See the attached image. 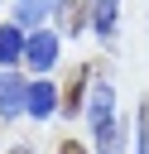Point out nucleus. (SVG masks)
<instances>
[{
    "label": "nucleus",
    "instance_id": "1",
    "mask_svg": "<svg viewBox=\"0 0 149 154\" xmlns=\"http://www.w3.org/2000/svg\"><path fill=\"white\" fill-rule=\"evenodd\" d=\"M24 63H29L34 72H48V67L58 63V34H53V29H34L29 43H24Z\"/></svg>",
    "mask_w": 149,
    "mask_h": 154
},
{
    "label": "nucleus",
    "instance_id": "2",
    "mask_svg": "<svg viewBox=\"0 0 149 154\" xmlns=\"http://www.w3.org/2000/svg\"><path fill=\"white\" fill-rule=\"evenodd\" d=\"M87 120H91V130H96V125H106V120H115V87H111L106 77H91V96H87Z\"/></svg>",
    "mask_w": 149,
    "mask_h": 154
},
{
    "label": "nucleus",
    "instance_id": "3",
    "mask_svg": "<svg viewBox=\"0 0 149 154\" xmlns=\"http://www.w3.org/2000/svg\"><path fill=\"white\" fill-rule=\"evenodd\" d=\"M24 101H29V82L14 72H0V120L24 116Z\"/></svg>",
    "mask_w": 149,
    "mask_h": 154
},
{
    "label": "nucleus",
    "instance_id": "4",
    "mask_svg": "<svg viewBox=\"0 0 149 154\" xmlns=\"http://www.w3.org/2000/svg\"><path fill=\"white\" fill-rule=\"evenodd\" d=\"M53 111H58V87L38 77V82L29 87V101H24V116H34V120H48Z\"/></svg>",
    "mask_w": 149,
    "mask_h": 154
},
{
    "label": "nucleus",
    "instance_id": "5",
    "mask_svg": "<svg viewBox=\"0 0 149 154\" xmlns=\"http://www.w3.org/2000/svg\"><path fill=\"white\" fill-rule=\"evenodd\" d=\"M115 24H120V0H91V29L96 38H115Z\"/></svg>",
    "mask_w": 149,
    "mask_h": 154
},
{
    "label": "nucleus",
    "instance_id": "6",
    "mask_svg": "<svg viewBox=\"0 0 149 154\" xmlns=\"http://www.w3.org/2000/svg\"><path fill=\"white\" fill-rule=\"evenodd\" d=\"M91 19V0H62L58 5V24H62V34H72L77 38V29Z\"/></svg>",
    "mask_w": 149,
    "mask_h": 154
},
{
    "label": "nucleus",
    "instance_id": "7",
    "mask_svg": "<svg viewBox=\"0 0 149 154\" xmlns=\"http://www.w3.org/2000/svg\"><path fill=\"white\" fill-rule=\"evenodd\" d=\"M24 43H29V38L19 34V24H5V29H0V63H5V67L19 63V58H24Z\"/></svg>",
    "mask_w": 149,
    "mask_h": 154
},
{
    "label": "nucleus",
    "instance_id": "8",
    "mask_svg": "<svg viewBox=\"0 0 149 154\" xmlns=\"http://www.w3.org/2000/svg\"><path fill=\"white\" fill-rule=\"evenodd\" d=\"M43 19H48V5H43V0H24V5H19V24H24V29H38Z\"/></svg>",
    "mask_w": 149,
    "mask_h": 154
},
{
    "label": "nucleus",
    "instance_id": "9",
    "mask_svg": "<svg viewBox=\"0 0 149 154\" xmlns=\"http://www.w3.org/2000/svg\"><path fill=\"white\" fill-rule=\"evenodd\" d=\"M135 154H149V101H139L135 116Z\"/></svg>",
    "mask_w": 149,
    "mask_h": 154
},
{
    "label": "nucleus",
    "instance_id": "10",
    "mask_svg": "<svg viewBox=\"0 0 149 154\" xmlns=\"http://www.w3.org/2000/svg\"><path fill=\"white\" fill-rule=\"evenodd\" d=\"M82 87H87V72H82V77H77L72 87H67V96H62V106H67V116H77V111H82Z\"/></svg>",
    "mask_w": 149,
    "mask_h": 154
},
{
    "label": "nucleus",
    "instance_id": "11",
    "mask_svg": "<svg viewBox=\"0 0 149 154\" xmlns=\"http://www.w3.org/2000/svg\"><path fill=\"white\" fill-rule=\"evenodd\" d=\"M58 154H87V149H82L77 140H62V144H58Z\"/></svg>",
    "mask_w": 149,
    "mask_h": 154
},
{
    "label": "nucleus",
    "instance_id": "12",
    "mask_svg": "<svg viewBox=\"0 0 149 154\" xmlns=\"http://www.w3.org/2000/svg\"><path fill=\"white\" fill-rule=\"evenodd\" d=\"M10 154H34V149H29V144H14V149H10Z\"/></svg>",
    "mask_w": 149,
    "mask_h": 154
},
{
    "label": "nucleus",
    "instance_id": "13",
    "mask_svg": "<svg viewBox=\"0 0 149 154\" xmlns=\"http://www.w3.org/2000/svg\"><path fill=\"white\" fill-rule=\"evenodd\" d=\"M43 5H48V10H58V5H62V0H43Z\"/></svg>",
    "mask_w": 149,
    "mask_h": 154
}]
</instances>
